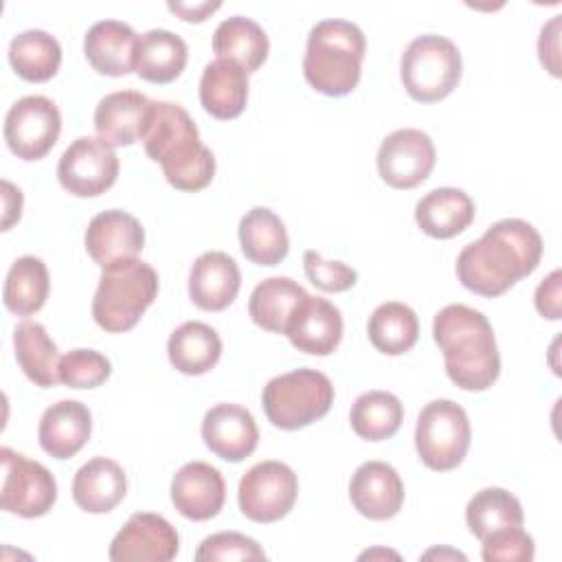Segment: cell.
Wrapping results in <instances>:
<instances>
[{"instance_id":"cell-22","label":"cell","mask_w":562,"mask_h":562,"mask_svg":"<svg viewBox=\"0 0 562 562\" xmlns=\"http://www.w3.org/2000/svg\"><path fill=\"white\" fill-rule=\"evenodd\" d=\"M92 415L77 400H59L48 406L40 419L37 439L44 452L55 459L75 457L90 439Z\"/></svg>"},{"instance_id":"cell-23","label":"cell","mask_w":562,"mask_h":562,"mask_svg":"<svg viewBox=\"0 0 562 562\" xmlns=\"http://www.w3.org/2000/svg\"><path fill=\"white\" fill-rule=\"evenodd\" d=\"M138 35L121 20H99L83 37L88 64L108 77H123L134 70Z\"/></svg>"},{"instance_id":"cell-6","label":"cell","mask_w":562,"mask_h":562,"mask_svg":"<svg viewBox=\"0 0 562 562\" xmlns=\"http://www.w3.org/2000/svg\"><path fill=\"white\" fill-rule=\"evenodd\" d=\"M334 404L331 380L316 369H294L272 378L261 393V406L272 426L299 430L325 417Z\"/></svg>"},{"instance_id":"cell-3","label":"cell","mask_w":562,"mask_h":562,"mask_svg":"<svg viewBox=\"0 0 562 562\" xmlns=\"http://www.w3.org/2000/svg\"><path fill=\"white\" fill-rule=\"evenodd\" d=\"M432 338L443 351L448 378L463 391H485L501 373V356L487 316L450 303L432 321Z\"/></svg>"},{"instance_id":"cell-14","label":"cell","mask_w":562,"mask_h":562,"mask_svg":"<svg viewBox=\"0 0 562 562\" xmlns=\"http://www.w3.org/2000/svg\"><path fill=\"white\" fill-rule=\"evenodd\" d=\"M178 544V531L167 518L136 512L114 536L108 555L112 562H169L176 558Z\"/></svg>"},{"instance_id":"cell-38","label":"cell","mask_w":562,"mask_h":562,"mask_svg":"<svg viewBox=\"0 0 562 562\" xmlns=\"http://www.w3.org/2000/svg\"><path fill=\"white\" fill-rule=\"evenodd\" d=\"M59 382L70 389H94L101 386L110 373V360L94 349H72L59 358Z\"/></svg>"},{"instance_id":"cell-32","label":"cell","mask_w":562,"mask_h":562,"mask_svg":"<svg viewBox=\"0 0 562 562\" xmlns=\"http://www.w3.org/2000/svg\"><path fill=\"white\" fill-rule=\"evenodd\" d=\"M15 360L24 375L37 386H55L59 382V353L46 327L35 321H22L13 329Z\"/></svg>"},{"instance_id":"cell-31","label":"cell","mask_w":562,"mask_h":562,"mask_svg":"<svg viewBox=\"0 0 562 562\" xmlns=\"http://www.w3.org/2000/svg\"><path fill=\"white\" fill-rule=\"evenodd\" d=\"M268 50L270 44L266 31L244 15L222 20L213 33L215 59H231L246 72H255L266 61Z\"/></svg>"},{"instance_id":"cell-18","label":"cell","mask_w":562,"mask_h":562,"mask_svg":"<svg viewBox=\"0 0 562 562\" xmlns=\"http://www.w3.org/2000/svg\"><path fill=\"white\" fill-rule=\"evenodd\" d=\"M171 503L189 520H209L220 514L226 485L217 468L204 461L184 463L171 479Z\"/></svg>"},{"instance_id":"cell-36","label":"cell","mask_w":562,"mask_h":562,"mask_svg":"<svg viewBox=\"0 0 562 562\" xmlns=\"http://www.w3.org/2000/svg\"><path fill=\"white\" fill-rule=\"evenodd\" d=\"M525 514L520 501L503 487H483L465 505V522L474 538L505 527H522Z\"/></svg>"},{"instance_id":"cell-29","label":"cell","mask_w":562,"mask_h":562,"mask_svg":"<svg viewBox=\"0 0 562 562\" xmlns=\"http://www.w3.org/2000/svg\"><path fill=\"white\" fill-rule=\"evenodd\" d=\"M187 57V42L180 35L167 29H151L138 37L134 70L145 81L169 83L184 70Z\"/></svg>"},{"instance_id":"cell-13","label":"cell","mask_w":562,"mask_h":562,"mask_svg":"<svg viewBox=\"0 0 562 562\" xmlns=\"http://www.w3.org/2000/svg\"><path fill=\"white\" fill-rule=\"evenodd\" d=\"M437 160L432 138L415 127L391 132L378 149V173L393 189L422 184Z\"/></svg>"},{"instance_id":"cell-2","label":"cell","mask_w":562,"mask_h":562,"mask_svg":"<svg viewBox=\"0 0 562 562\" xmlns=\"http://www.w3.org/2000/svg\"><path fill=\"white\" fill-rule=\"evenodd\" d=\"M147 156L180 191H200L215 176V156L200 140L191 114L171 101H151L140 136Z\"/></svg>"},{"instance_id":"cell-4","label":"cell","mask_w":562,"mask_h":562,"mask_svg":"<svg viewBox=\"0 0 562 562\" xmlns=\"http://www.w3.org/2000/svg\"><path fill=\"white\" fill-rule=\"evenodd\" d=\"M367 50L364 33L349 20H321L307 35L303 75L307 83L327 94H349L362 72V59Z\"/></svg>"},{"instance_id":"cell-5","label":"cell","mask_w":562,"mask_h":562,"mask_svg":"<svg viewBox=\"0 0 562 562\" xmlns=\"http://www.w3.org/2000/svg\"><path fill=\"white\" fill-rule=\"evenodd\" d=\"M156 294L158 274L149 263L130 259L103 268L92 299V318L110 334L127 331L140 321Z\"/></svg>"},{"instance_id":"cell-34","label":"cell","mask_w":562,"mask_h":562,"mask_svg":"<svg viewBox=\"0 0 562 562\" xmlns=\"http://www.w3.org/2000/svg\"><path fill=\"white\" fill-rule=\"evenodd\" d=\"M9 64L24 81H48L59 70L61 46L50 33L42 29H29L11 40Z\"/></svg>"},{"instance_id":"cell-33","label":"cell","mask_w":562,"mask_h":562,"mask_svg":"<svg viewBox=\"0 0 562 562\" xmlns=\"http://www.w3.org/2000/svg\"><path fill=\"white\" fill-rule=\"evenodd\" d=\"M50 277L48 268L40 257H18L4 279L2 301L4 307L18 316H31L40 312L48 299Z\"/></svg>"},{"instance_id":"cell-26","label":"cell","mask_w":562,"mask_h":562,"mask_svg":"<svg viewBox=\"0 0 562 562\" xmlns=\"http://www.w3.org/2000/svg\"><path fill=\"white\" fill-rule=\"evenodd\" d=\"M127 492L123 468L105 457H94L83 463L72 479V498L88 514L112 512Z\"/></svg>"},{"instance_id":"cell-39","label":"cell","mask_w":562,"mask_h":562,"mask_svg":"<svg viewBox=\"0 0 562 562\" xmlns=\"http://www.w3.org/2000/svg\"><path fill=\"white\" fill-rule=\"evenodd\" d=\"M198 562H215V560H266L263 549L257 540L239 533V531H220L200 542L195 549Z\"/></svg>"},{"instance_id":"cell-9","label":"cell","mask_w":562,"mask_h":562,"mask_svg":"<svg viewBox=\"0 0 562 562\" xmlns=\"http://www.w3.org/2000/svg\"><path fill=\"white\" fill-rule=\"evenodd\" d=\"M299 479L281 461L255 463L239 481V509L252 522H277L290 514L296 503Z\"/></svg>"},{"instance_id":"cell-28","label":"cell","mask_w":562,"mask_h":562,"mask_svg":"<svg viewBox=\"0 0 562 562\" xmlns=\"http://www.w3.org/2000/svg\"><path fill=\"white\" fill-rule=\"evenodd\" d=\"M239 246L248 261L257 266H277L288 257L290 239L281 217L266 209L255 206L239 220Z\"/></svg>"},{"instance_id":"cell-19","label":"cell","mask_w":562,"mask_h":562,"mask_svg":"<svg viewBox=\"0 0 562 562\" xmlns=\"http://www.w3.org/2000/svg\"><path fill=\"white\" fill-rule=\"evenodd\" d=\"M241 288V272L233 257L222 250L202 252L189 272V296L206 312L226 310Z\"/></svg>"},{"instance_id":"cell-35","label":"cell","mask_w":562,"mask_h":562,"mask_svg":"<svg viewBox=\"0 0 562 562\" xmlns=\"http://www.w3.org/2000/svg\"><path fill=\"white\" fill-rule=\"evenodd\" d=\"M367 334L378 351L386 356H402L417 342L419 321L406 303L386 301L369 316Z\"/></svg>"},{"instance_id":"cell-24","label":"cell","mask_w":562,"mask_h":562,"mask_svg":"<svg viewBox=\"0 0 562 562\" xmlns=\"http://www.w3.org/2000/svg\"><path fill=\"white\" fill-rule=\"evenodd\" d=\"M248 101V72L231 59H213L200 77V103L220 119L228 121L244 112Z\"/></svg>"},{"instance_id":"cell-21","label":"cell","mask_w":562,"mask_h":562,"mask_svg":"<svg viewBox=\"0 0 562 562\" xmlns=\"http://www.w3.org/2000/svg\"><path fill=\"white\" fill-rule=\"evenodd\" d=\"M149 108L151 101L136 90H116L105 94L94 110L97 138L112 149L140 140Z\"/></svg>"},{"instance_id":"cell-40","label":"cell","mask_w":562,"mask_h":562,"mask_svg":"<svg viewBox=\"0 0 562 562\" xmlns=\"http://www.w3.org/2000/svg\"><path fill=\"white\" fill-rule=\"evenodd\" d=\"M481 542V558L485 562H531L536 553L533 538L522 527L492 531Z\"/></svg>"},{"instance_id":"cell-1","label":"cell","mask_w":562,"mask_h":562,"mask_svg":"<svg viewBox=\"0 0 562 562\" xmlns=\"http://www.w3.org/2000/svg\"><path fill=\"white\" fill-rule=\"evenodd\" d=\"M540 257V233L525 220L507 217L494 222L483 237L463 246L457 257V277L470 292L492 299L529 277Z\"/></svg>"},{"instance_id":"cell-15","label":"cell","mask_w":562,"mask_h":562,"mask_svg":"<svg viewBox=\"0 0 562 562\" xmlns=\"http://www.w3.org/2000/svg\"><path fill=\"white\" fill-rule=\"evenodd\" d=\"M83 241L92 261L110 268L138 257L145 246V231L134 215L110 209L90 220Z\"/></svg>"},{"instance_id":"cell-44","label":"cell","mask_w":562,"mask_h":562,"mask_svg":"<svg viewBox=\"0 0 562 562\" xmlns=\"http://www.w3.org/2000/svg\"><path fill=\"white\" fill-rule=\"evenodd\" d=\"M169 11L180 15L184 22H204L213 11L222 7V2H167Z\"/></svg>"},{"instance_id":"cell-41","label":"cell","mask_w":562,"mask_h":562,"mask_svg":"<svg viewBox=\"0 0 562 562\" xmlns=\"http://www.w3.org/2000/svg\"><path fill=\"white\" fill-rule=\"evenodd\" d=\"M303 268L310 283L323 292H345L358 281V272L351 266L342 261H327L316 250H305Z\"/></svg>"},{"instance_id":"cell-42","label":"cell","mask_w":562,"mask_h":562,"mask_svg":"<svg viewBox=\"0 0 562 562\" xmlns=\"http://www.w3.org/2000/svg\"><path fill=\"white\" fill-rule=\"evenodd\" d=\"M562 272L553 270L547 279L540 281V285L536 288V310L549 318V321H558L562 316Z\"/></svg>"},{"instance_id":"cell-10","label":"cell","mask_w":562,"mask_h":562,"mask_svg":"<svg viewBox=\"0 0 562 562\" xmlns=\"http://www.w3.org/2000/svg\"><path fill=\"white\" fill-rule=\"evenodd\" d=\"M0 459L2 509L22 518L44 516L57 501V483L50 470L11 448H2Z\"/></svg>"},{"instance_id":"cell-8","label":"cell","mask_w":562,"mask_h":562,"mask_svg":"<svg viewBox=\"0 0 562 562\" xmlns=\"http://www.w3.org/2000/svg\"><path fill=\"white\" fill-rule=\"evenodd\" d=\"M472 439L468 413L452 400L428 402L415 426V448L422 463L435 472L454 470Z\"/></svg>"},{"instance_id":"cell-11","label":"cell","mask_w":562,"mask_h":562,"mask_svg":"<svg viewBox=\"0 0 562 562\" xmlns=\"http://www.w3.org/2000/svg\"><path fill=\"white\" fill-rule=\"evenodd\" d=\"M61 132L59 108L42 94L18 99L4 119V140L22 160L44 158Z\"/></svg>"},{"instance_id":"cell-17","label":"cell","mask_w":562,"mask_h":562,"mask_svg":"<svg viewBox=\"0 0 562 562\" xmlns=\"http://www.w3.org/2000/svg\"><path fill=\"white\" fill-rule=\"evenodd\" d=\"M349 498L364 518L389 520L402 509L404 483L391 463L367 461L349 481Z\"/></svg>"},{"instance_id":"cell-27","label":"cell","mask_w":562,"mask_h":562,"mask_svg":"<svg viewBox=\"0 0 562 562\" xmlns=\"http://www.w3.org/2000/svg\"><path fill=\"white\" fill-rule=\"evenodd\" d=\"M310 294L290 277H270L255 285L248 314L255 325L272 334H285L294 312Z\"/></svg>"},{"instance_id":"cell-45","label":"cell","mask_w":562,"mask_h":562,"mask_svg":"<svg viewBox=\"0 0 562 562\" xmlns=\"http://www.w3.org/2000/svg\"><path fill=\"white\" fill-rule=\"evenodd\" d=\"M2 200H4V217H2V231H9L13 222L20 220L22 213V191L15 189L9 180H2Z\"/></svg>"},{"instance_id":"cell-25","label":"cell","mask_w":562,"mask_h":562,"mask_svg":"<svg viewBox=\"0 0 562 562\" xmlns=\"http://www.w3.org/2000/svg\"><path fill=\"white\" fill-rule=\"evenodd\" d=\"M472 198L454 187H439L428 191L415 204V222L428 237L450 239L463 233L474 220Z\"/></svg>"},{"instance_id":"cell-12","label":"cell","mask_w":562,"mask_h":562,"mask_svg":"<svg viewBox=\"0 0 562 562\" xmlns=\"http://www.w3.org/2000/svg\"><path fill=\"white\" fill-rule=\"evenodd\" d=\"M119 176V158L101 138L79 136L61 154L57 165L59 184L77 198L105 193Z\"/></svg>"},{"instance_id":"cell-16","label":"cell","mask_w":562,"mask_h":562,"mask_svg":"<svg viewBox=\"0 0 562 562\" xmlns=\"http://www.w3.org/2000/svg\"><path fill=\"white\" fill-rule=\"evenodd\" d=\"M202 439L215 457L237 463L255 452L259 428L248 408L222 402L206 411L202 419Z\"/></svg>"},{"instance_id":"cell-37","label":"cell","mask_w":562,"mask_h":562,"mask_svg":"<svg viewBox=\"0 0 562 562\" xmlns=\"http://www.w3.org/2000/svg\"><path fill=\"white\" fill-rule=\"evenodd\" d=\"M404 422L402 402L389 391L362 393L349 413V424L360 439L382 441L393 437Z\"/></svg>"},{"instance_id":"cell-20","label":"cell","mask_w":562,"mask_h":562,"mask_svg":"<svg viewBox=\"0 0 562 562\" xmlns=\"http://www.w3.org/2000/svg\"><path fill=\"white\" fill-rule=\"evenodd\" d=\"M285 336L303 353L329 356L342 338L340 310L327 299L307 296L294 312Z\"/></svg>"},{"instance_id":"cell-7","label":"cell","mask_w":562,"mask_h":562,"mask_svg":"<svg viewBox=\"0 0 562 562\" xmlns=\"http://www.w3.org/2000/svg\"><path fill=\"white\" fill-rule=\"evenodd\" d=\"M400 77L411 99L437 103L459 86L461 53L457 44L443 35H419L402 53Z\"/></svg>"},{"instance_id":"cell-30","label":"cell","mask_w":562,"mask_h":562,"mask_svg":"<svg viewBox=\"0 0 562 562\" xmlns=\"http://www.w3.org/2000/svg\"><path fill=\"white\" fill-rule=\"evenodd\" d=\"M169 362L184 375H202L211 371L222 356L217 331L200 321H187L176 327L167 342Z\"/></svg>"},{"instance_id":"cell-43","label":"cell","mask_w":562,"mask_h":562,"mask_svg":"<svg viewBox=\"0 0 562 562\" xmlns=\"http://www.w3.org/2000/svg\"><path fill=\"white\" fill-rule=\"evenodd\" d=\"M558 29H560V18L555 15L547 26H542L540 40H538L540 61L547 66V70L553 77L560 75V66H558Z\"/></svg>"}]
</instances>
